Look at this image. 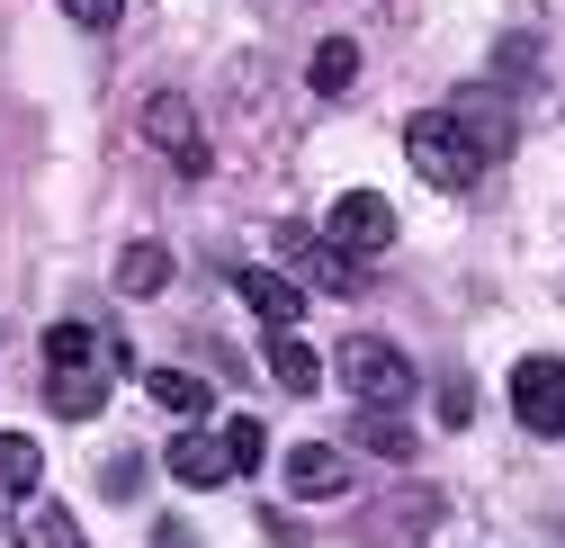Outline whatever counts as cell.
<instances>
[{
  "mask_svg": "<svg viewBox=\"0 0 565 548\" xmlns=\"http://www.w3.org/2000/svg\"><path fill=\"white\" fill-rule=\"evenodd\" d=\"M404 162L431 180V189H467L476 171H484V154L467 145V126L449 117V108H422V117H404Z\"/></svg>",
  "mask_w": 565,
  "mask_h": 548,
  "instance_id": "obj_1",
  "label": "cell"
},
{
  "mask_svg": "<svg viewBox=\"0 0 565 548\" xmlns=\"http://www.w3.org/2000/svg\"><path fill=\"white\" fill-rule=\"evenodd\" d=\"M341 387L360 396V404H404L422 378H413V360L395 351L386 333H350V341H341Z\"/></svg>",
  "mask_w": 565,
  "mask_h": 548,
  "instance_id": "obj_2",
  "label": "cell"
},
{
  "mask_svg": "<svg viewBox=\"0 0 565 548\" xmlns=\"http://www.w3.org/2000/svg\"><path fill=\"white\" fill-rule=\"evenodd\" d=\"M323 243H332V252H350V261H377V252L395 243V208H386L377 189H350V198H332Z\"/></svg>",
  "mask_w": 565,
  "mask_h": 548,
  "instance_id": "obj_3",
  "label": "cell"
},
{
  "mask_svg": "<svg viewBox=\"0 0 565 548\" xmlns=\"http://www.w3.org/2000/svg\"><path fill=\"white\" fill-rule=\"evenodd\" d=\"M512 414L539 441H565V360H521L512 369Z\"/></svg>",
  "mask_w": 565,
  "mask_h": 548,
  "instance_id": "obj_4",
  "label": "cell"
},
{
  "mask_svg": "<svg viewBox=\"0 0 565 548\" xmlns=\"http://www.w3.org/2000/svg\"><path fill=\"white\" fill-rule=\"evenodd\" d=\"M449 117L467 126V145H476L484 162H503V154H512V135H521V126H512V108H503V91H484V82H467V91L449 99Z\"/></svg>",
  "mask_w": 565,
  "mask_h": 548,
  "instance_id": "obj_5",
  "label": "cell"
},
{
  "mask_svg": "<svg viewBox=\"0 0 565 548\" xmlns=\"http://www.w3.org/2000/svg\"><path fill=\"white\" fill-rule=\"evenodd\" d=\"M278 252L306 270L297 288H323V297H350V288H360V261H350V252H332V243H315L306 225H278Z\"/></svg>",
  "mask_w": 565,
  "mask_h": 548,
  "instance_id": "obj_6",
  "label": "cell"
},
{
  "mask_svg": "<svg viewBox=\"0 0 565 548\" xmlns=\"http://www.w3.org/2000/svg\"><path fill=\"white\" fill-rule=\"evenodd\" d=\"M145 135H153V145H162V154H171V162H180L189 180L206 171V145H198V117H189V99H180V91L145 99Z\"/></svg>",
  "mask_w": 565,
  "mask_h": 548,
  "instance_id": "obj_7",
  "label": "cell"
},
{
  "mask_svg": "<svg viewBox=\"0 0 565 548\" xmlns=\"http://www.w3.org/2000/svg\"><path fill=\"white\" fill-rule=\"evenodd\" d=\"M234 288H243V306H252L269 333H297V315H306V288L288 280V270H243Z\"/></svg>",
  "mask_w": 565,
  "mask_h": 548,
  "instance_id": "obj_8",
  "label": "cell"
},
{
  "mask_svg": "<svg viewBox=\"0 0 565 548\" xmlns=\"http://www.w3.org/2000/svg\"><path fill=\"white\" fill-rule=\"evenodd\" d=\"M10 548H82V521L63 513L54 495H19V513H10Z\"/></svg>",
  "mask_w": 565,
  "mask_h": 548,
  "instance_id": "obj_9",
  "label": "cell"
},
{
  "mask_svg": "<svg viewBox=\"0 0 565 548\" xmlns=\"http://www.w3.org/2000/svg\"><path fill=\"white\" fill-rule=\"evenodd\" d=\"M288 486L306 504H332V495H350V459L332 441H306V450H288Z\"/></svg>",
  "mask_w": 565,
  "mask_h": 548,
  "instance_id": "obj_10",
  "label": "cell"
},
{
  "mask_svg": "<svg viewBox=\"0 0 565 548\" xmlns=\"http://www.w3.org/2000/svg\"><path fill=\"white\" fill-rule=\"evenodd\" d=\"M45 404L63 423H90L99 404H108V360H90V369H45Z\"/></svg>",
  "mask_w": 565,
  "mask_h": 548,
  "instance_id": "obj_11",
  "label": "cell"
},
{
  "mask_svg": "<svg viewBox=\"0 0 565 548\" xmlns=\"http://www.w3.org/2000/svg\"><path fill=\"white\" fill-rule=\"evenodd\" d=\"M171 476H180V486H225V476H234V459H225V441L216 432H171Z\"/></svg>",
  "mask_w": 565,
  "mask_h": 548,
  "instance_id": "obj_12",
  "label": "cell"
},
{
  "mask_svg": "<svg viewBox=\"0 0 565 548\" xmlns=\"http://www.w3.org/2000/svg\"><path fill=\"white\" fill-rule=\"evenodd\" d=\"M145 396L162 404V414H189V423L216 414V387H206L198 369H145Z\"/></svg>",
  "mask_w": 565,
  "mask_h": 548,
  "instance_id": "obj_13",
  "label": "cell"
},
{
  "mask_svg": "<svg viewBox=\"0 0 565 548\" xmlns=\"http://www.w3.org/2000/svg\"><path fill=\"white\" fill-rule=\"evenodd\" d=\"M117 288H126V297H162V288H171V252H162V243H126V252H117Z\"/></svg>",
  "mask_w": 565,
  "mask_h": 548,
  "instance_id": "obj_14",
  "label": "cell"
},
{
  "mask_svg": "<svg viewBox=\"0 0 565 548\" xmlns=\"http://www.w3.org/2000/svg\"><path fill=\"white\" fill-rule=\"evenodd\" d=\"M269 378L288 387V396H315V387H323V360H315V341L278 333V341H269Z\"/></svg>",
  "mask_w": 565,
  "mask_h": 548,
  "instance_id": "obj_15",
  "label": "cell"
},
{
  "mask_svg": "<svg viewBox=\"0 0 565 548\" xmlns=\"http://www.w3.org/2000/svg\"><path fill=\"white\" fill-rule=\"evenodd\" d=\"M306 82H315L323 99H341L350 82H360V45H350V36H323V45H315V63H306Z\"/></svg>",
  "mask_w": 565,
  "mask_h": 548,
  "instance_id": "obj_16",
  "label": "cell"
},
{
  "mask_svg": "<svg viewBox=\"0 0 565 548\" xmlns=\"http://www.w3.org/2000/svg\"><path fill=\"white\" fill-rule=\"evenodd\" d=\"M36 476H45V450L28 432H0V495H36Z\"/></svg>",
  "mask_w": 565,
  "mask_h": 548,
  "instance_id": "obj_17",
  "label": "cell"
},
{
  "mask_svg": "<svg viewBox=\"0 0 565 548\" xmlns=\"http://www.w3.org/2000/svg\"><path fill=\"white\" fill-rule=\"evenodd\" d=\"M99 351H108V341H99L90 324H54V333H45V369H90Z\"/></svg>",
  "mask_w": 565,
  "mask_h": 548,
  "instance_id": "obj_18",
  "label": "cell"
},
{
  "mask_svg": "<svg viewBox=\"0 0 565 548\" xmlns=\"http://www.w3.org/2000/svg\"><path fill=\"white\" fill-rule=\"evenodd\" d=\"M360 450H377V459H413V432L395 423V404H360Z\"/></svg>",
  "mask_w": 565,
  "mask_h": 548,
  "instance_id": "obj_19",
  "label": "cell"
},
{
  "mask_svg": "<svg viewBox=\"0 0 565 548\" xmlns=\"http://www.w3.org/2000/svg\"><path fill=\"white\" fill-rule=\"evenodd\" d=\"M216 441H225V459H234V476H252V467L269 459V432H260L252 414H234V423H216Z\"/></svg>",
  "mask_w": 565,
  "mask_h": 548,
  "instance_id": "obj_20",
  "label": "cell"
},
{
  "mask_svg": "<svg viewBox=\"0 0 565 548\" xmlns=\"http://www.w3.org/2000/svg\"><path fill=\"white\" fill-rule=\"evenodd\" d=\"M493 82H503V91H530V82H539V45H530V36H503V54H493Z\"/></svg>",
  "mask_w": 565,
  "mask_h": 548,
  "instance_id": "obj_21",
  "label": "cell"
},
{
  "mask_svg": "<svg viewBox=\"0 0 565 548\" xmlns=\"http://www.w3.org/2000/svg\"><path fill=\"white\" fill-rule=\"evenodd\" d=\"M63 19H73V28H117L126 0H63Z\"/></svg>",
  "mask_w": 565,
  "mask_h": 548,
  "instance_id": "obj_22",
  "label": "cell"
},
{
  "mask_svg": "<svg viewBox=\"0 0 565 548\" xmlns=\"http://www.w3.org/2000/svg\"><path fill=\"white\" fill-rule=\"evenodd\" d=\"M467 414H476V387L449 378V387H440V423H467Z\"/></svg>",
  "mask_w": 565,
  "mask_h": 548,
  "instance_id": "obj_23",
  "label": "cell"
}]
</instances>
